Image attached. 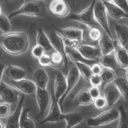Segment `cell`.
<instances>
[{"label":"cell","mask_w":128,"mask_h":128,"mask_svg":"<svg viewBox=\"0 0 128 128\" xmlns=\"http://www.w3.org/2000/svg\"><path fill=\"white\" fill-rule=\"evenodd\" d=\"M28 46V38L24 32L10 31L0 35V47L11 55L22 54L27 51Z\"/></svg>","instance_id":"obj_1"},{"label":"cell","mask_w":128,"mask_h":128,"mask_svg":"<svg viewBox=\"0 0 128 128\" xmlns=\"http://www.w3.org/2000/svg\"><path fill=\"white\" fill-rule=\"evenodd\" d=\"M120 117V110L117 108H112L103 111L94 117H90L86 120L88 126L98 127L110 124Z\"/></svg>","instance_id":"obj_2"},{"label":"cell","mask_w":128,"mask_h":128,"mask_svg":"<svg viewBox=\"0 0 128 128\" xmlns=\"http://www.w3.org/2000/svg\"><path fill=\"white\" fill-rule=\"evenodd\" d=\"M94 19L100 27L113 39L109 27L108 15L102 0H95L93 8Z\"/></svg>","instance_id":"obj_3"},{"label":"cell","mask_w":128,"mask_h":128,"mask_svg":"<svg viewBox=\"0 0 128 128\" xmlns=\"http://www.w3.org/2000/svg\"><path fill=\"white\" fill-rule=\"evenodd\" d=\"M94 2L95 0H93L88 7L84 8L79 13L71 15L68 18V19L78 21L88 27H97L102 29L94 19L93 8Z\"/></svg>","instance_id":"obj_4"},{"label":"cell","mask_w":128,"mask_h":128,"mask_svg":"<svg viewBox=\"0 0 128 128\" xmlns=\"http://www.w3.org/2000/svg\"><path fill=\"white\" fill-rule=\"evenodd\" d=\"M114 40L120 46L128 51V25L114 21L112 22Z\"/></svg>","instance_id":"obj_5"},{"label":"cell","mask_w":128,"mask_h":128,"mask_svg":"<svg viewBox=\"0 0 128 128\" xmlns=\"http://www.w3.org/2000/svg\"><path fill=\"white\" fill-rule=\"evenodd\" d=\"M40 14V7L36 2L29 1L24 2L17 10L8 16L9 19L18 15H25L29 17H38Z\"/></svg>","instance_id":"obj_6"},{"label":"cell","mask_w":128,"mask_h":128,"mask_svg":"<svg viewBox=\"0 0 128 128\" xmlns=\"http://www.w3.org/2000/svg\"><path fill=\"white\" fill-rule=\"evenodd\" d=\"M35 95L38 108V113L36 117L40 118L45 114L50 106L51 102L50 95L46 89L39 88H36Z\"/></svg>","instance_id":"obj_7"},{"label":"cell","mask_w":128,"mask_h":128,"mask_svg":"<svg viewBox=\"0 0 128 128\" xmlns=\"http://www.w3.org/2000/svg\"><path fill=\"white\" fill-rule=\"evenodd\" d=\"M52 99L50 106L48 112L46 116L40 122V124L48 122H56L62 120L63 113L61 111V108L58 102L55 98L53 92H52Z\"/></svg>","instance_id":"obj_8"},{"label":"cell","mask_w":128,"mask_h":128,"mask_svg":"<svg viewBox=\"0 0 128 128\" xmlns=\"http://www.w3.org/2000/svg\"><path fill=\"white\" fill-rule=\"evenodd\" d=\"M80 77V75L77 67L75 65H73L72 67H71V68L67 73L66 76V91L64 95L58 100V103L60 107V108L62 107V103L64 99L78 83Z\"/></svg>","instance_id":"obj_9"},{"label":"cell","mask_w":128,"mask_h":128,"mask_svg":"<svg viewBox=\"0 0 128 128\" xmlns=\"http://www.w3.org/2000/svg\"><path fill=\"white\" fill-rule=\"evenodd\" d=\"M19 91L2 81L0 84V98L3 102L12 104L16 102L19 98Z\"/></svg>","instance_id":"obj_10"},{"label":"cell","mask_w":128,"mask_h":128,"mask_svg":"<svg viewBox=\"0 0 128 128\" xmlns=\"http://www.w3.org/2000/svg\"><path fill=\"white\" fill-rule=\"evenodd\" d=\"M77 49L82 56L88 60L98 61L102 55L98 44H82L78 46Z\"/></svg>","instance_id":"obj_11"},{"label":"cell","mask_w":128,"mask_h":128,"mask_svg":"<svg viewBox=\"0 0 128 128\" xmlns=\"http://www.w3.org/2000/svg\"><path fill=\"white\" fill-rule=\"evenodd\" d=\"M48 8L53 15L60 18L66 17L70 13V7L65 0H51Z\"/></svg>","instance_id":"obj_12"},{"label":"cell","mask_w":128,"mask_h":128,"mask_svg":"<svg viewBox=\"0 0 128 128\" xmlns=\"http://www.w3.org/2000/svg\"><path fill=\"white\" fill-rule=\"evenodd\" d=\"M66 89V76L60 72H56L54 84L53 93L58 102L64 94Z\"/></svg>","instance_id":"obj_13"},{"label":"cell","mask_w":128,"mask_h":128,"mask_svg":"<svg viewBox=\"0 0 128 128\" xmlns=\"http://www.w3.org/2000/svg\"><path fill=\"white\" fill-rule=\"evenodd\" d=\"M104 97L108 106H113L121 96L120 93L114 82L106 85L104 88Z\"/></svg>","instance_id":"obj_14"},{"label":"cell","mask_w":128,"mask_h":128,"mask_svg":"<svg viewBox=\"0 0 128 128\" xmlns=\"http://www.w3.org/2000/svg\"><path fill=\"white\" fill-rule=\"evenodd\" d=\"M24 100V95L22 94L12 114L9 116L5 128H20V117L22 109Z\"/></svg>","instance_id":"obj_15"},{"label":"cell","mask_w":128,"mask_h":128,"mask_svg":"<svg viewBox=\"0 0 128 128\" xmlns=\"http://www.w3.org/2000/svg\"><path fill=\"white\" fill-rule=\"evenodd\" d=\"M14 87L19 92L26 94H32L35 93L36 87L33 81L28 79L24 78L18 81H12Z\"/></svg>","instance_id":"obj_16"},{"label":"cell","mask_w":128,"mask_h":128,"mask_svg":"<svg viewBox=\"0 0 128 128\" xmlns=\"http://www.w3.org/2000/svg\"><path fill=\"white\" fill-rule=\"evenodd\" d=\"M104 3L108 15L113 21H119L122 19H128V14L118 6L106 2Z\"/></svg>","instance_id":"obj_17"},{"label":"cell","mask_w":128,"mask_h":128,"mask_svg":"<svg viewBox=\"0 0 128 128\" xmlns=\"http://www.w3.org/2000/svg\"><path fill=\"white\" fill-rule=\"evenodd\" d=\"M57 30L58 33L62 37L76 40L80 43L83 41V29L76 27H69L62 29H58Z\"/></svg>","instance_id":"obj_18"},{"label":"cell","mask_w":128,"mask_h":128,"mask_svg":"<svg viewBox=\"0 0 128 128\" xmlns=\"http://www.w3.org/2000/svg\"><path fill=\"white\" fill-rule=\"evenodd\" d=\"M98 45L102 55L108 54L114 50V40L104 30L102 31L101 37L98 41Z\"/></svg>","instance_id":"obj_19"},{"label":"cell","mask_w":128,"mask_h":128,"mask_svg":"<svg viewBox=\"0 0 128 128\" xmlns=\"http://www.w3.org/2000/svg\"><path fill=\"white\" fill-rule=\"evenodd\" d=\"M98 62L104 68H110L116 72L119 67H120L116 59L114 50L108 54L102 55L99 59Z\"/></svg>","instance_id":"obj_20"},{"label":"cell","mask_w":128,"mask_h":128,"mask_svg":"<svg viewBox=\"0 0 128 128\" xmlns=\"http://www.w3.org/2000/svg\"><path fill=\"white\" fill-rule=\"evenodd\" d=\"M66 53L67 57H68L70 61L74 62V63L76 62H82L90 66L98 62V61L97 60H90L86 59L80 53L77 48H70L66 47Z\"/></svg>","instance_id":"obj_21"},{"label":"cell","mask_w":128,"mask_h":128,"mask_svg":"<svg viewBox=\"0 0 128 128\" xmlns=\"http://www.w3.org/2000/svg\"><path fill=\"white\" fill-rule=\"evenodd\" d=\"M7 77L12 81H18L25 78L26 72L24 69L18 66L10 64L4 70Z\"/></svg>","instance_id":"obj_22"},{"label":"cell","mask_w":128,"mask_h":128,"mask_svg":"<svg viewBox=\"0 0 128 128\" xmlns=\"http://www.w3.org/2000/svg\"><path fill=\"white\" fill-rule=\"evenodd\" d=\"M48 80V74L44 68H38L34 72L33 75V81L36 88L46 89Z\"/></svg>","instance_id":"obj_23"},{"label":"cell","mask_w":128,"mask_h":128,"mask_svg":"<svg viewBox=\"0 0 128 128\" xmlns=\"http://www.w3.org/2000/svg\"><path fill=\"white\" fill-rule=\"evenodd\" d=\"M114 53L119 66L125 69L128 66V51L120 46L114 40Z\"/></svg>","instance_id":"obj_24"},{"label":"cell","mask_w":128,"mask_h":128,"mask_svg":"<svg viewBox=\"0 0 128 128\" xmlns=\"http://www.w3.org/2000/svg\"><path fill=\"white\" fill-rule=\"evenodd\" d=\"M48 36L54 50L61 53L67 60L66 46L62 36L57 33H52Z\"/></svg>","instance_id":"obj_25"},{"label":"cell","mask_w":128,"mask_h":128,"mask_svg":"<svg viewBox=\"0 0 128 128\" xmlns=\"http://www.w3.org/2000/svg\"><path fill=\"white\" fill-rule=\"evenodd\" d=\"M36 43L42 46L45 52H49L55 51L52 47L48 36L42 29H39L37 31L36 36Z\"/></svg>","instance_id":"obj_26"},{"label":"cell","mask_w":128,"mask_h":128,"mask_svg":"<svg viewBox=\"0 0 128 128\" xmlns=\"http://www.w3.org/2000/svg\"><path fill=\"white\" fill-rule=\"evenodd\" d=\"M82 115L78 112H71L67 113H63L62 120L66 122L65 128H72L78 124L82 120Z\"/></svg>","instance_id":"obj_27"},{"label":"cell","mask_w":128,"mask_h":128,"mask_svg":"<svg viewBox=\"0 0 128 128\" xmlns=\"http://www.w3.org/2000/svg\"><path fill=\"white\" fill-rule=\"evenodd\" d=\"M102 79L101 89L103 90L104 87L110 83H112L116 78V72L112 69L106 68H104L100 74Z\"/></svg>","instance_id":"obj_28"},{"label":"cell","mask_w":128,"mask_h":128,"mask_svg":"<svg viewBox=\"0 0 128 128\" xmlns=\"http://www.w3.org/2000/svg\"><path fill=\"white\" fill-rule=\"evenodd\" d=\"M113 82L118 89L121 96L128 102V78L123 76L116 77Z\"/></svg>","instance_id":"obj_29"},{"label":"cell","mask_w":128,"mask_h":128,"mask_svg":"<svg viewBox=\"0 0 128 128\" xmlns=\"http://www.w3.org/2000/svg\"><path fill=\"white\" fill-rule=\"evenodd\" d=\"M50 66L54 68H58L64 63L65 69H66L68 60L61 53L54 51L50 55Z\"/></svg>","instance_id":"obj_30"},{"label":"cell","mask_w":128,"mask_h":128,"mask_svg":"<svg viewBox=\"0 0 128 128\" xmlns=\"http://www.w3.org/2000/svg\"><path fill=\"white\" fill-rule=\"evenodd\" d=\"M94 100L91 97L88 89H83L76 95L74 101L78 105H88L93 102Z\"/></svg>","instance_id":"obj_31"},{"label":"cell","mask_w":128,"mask_h":128,"mask_svg":"<svg viewBox=\"0 0 128 128\" xmlns=\"http://www.w3.org/2000/svg\"><path fill=\"white\" fill-rule=\"evenodd\" d=\"M28 108H22L20 117V128H36L34 121L28 117Z\"/></svg>","instance_id":"obj_32"},{"label":"cell","mask_w":128,"mask_h":128,"mask_svg":"<svg viewBox=\"0 0 128 128\" xmlns=\"http://www.w3.org/2000/svg\"><path fill=\"white\" fill-rule=\"evenodd\" d=\"M74 65L77 67L80 76L86 81L89 82V80L93 74L91 67L86 64L82 62H76Z\"/></svg>","instance_id":"obj_33"},{"label":"cell","mask_w":128,"mask_h":128,"mask_svg":"<svg viewBox=\"0 0 128 128\" xmlns=\"http://www.w3.org/2000/svg\"><path fill=\"white\" fill-rule=\"evenodd\" d=\"M120 117L119 122L117 128H128V114L122 106L119 107Z\"/></svg>","instance_id":"obj_34"},{"label":"cell","mask_w":128,"mask_h":128,"mask_svg":"<svg viewBox=\"0 0 128 128\" xmlns=\"http://www.w3.org/2000/svg\"><path fill=\"white\" fill-rule=\"evenodd\" d=\"M10 23L9 18L4 14L0 15V30L4 33L10 32Z\"/></svg>","instance_id":"obj_35"},{"label":"cell","mask_w":128,"mask_h":128,"mask_svg":"<svg viewBox=\"0 0 128 128\" xmlns=\"http://www.w3.org/2000/svg\"><path fill=\"white\" fill-rule=\"evenodd\" d=\"M45 50L40 45L36 44L31 48L30 54L32 57L35 59H38L42 55L44 54Z\"/></svg>","instance_id":"obj_36"},{"label":"cell","mask_w":128,"mask_h":128,"mask_svg":"<svg viewBox=\"0 0 128 128\" xmlns=\"http://www.w3.org/2000/svg\"><path fill=\"white\" fill-rule=\"evenodd\" d=\"M10 112V104L3 102L0 103V117L6 118L9 116Z\"/></svg>","instance_id":"obj_37"},{"label":"cell","mask_w":128,"mask_h":128,"mask_svg":"<svg viewBox=\"0 0 128 128\" xmlns=\"http://www.w3.org/2000/svg\"><path fill=\"white\" fill-rule=\"evenodd\" d=\"M62 37L63 39L65 46L67 47H69L70 48H77L78 47L80 43V41L76 40L69 39L63 37Z\"/></svg>","instance_id":"obj_38"},{"label":"cell","mask_w":128,"mask_h":128,"mask_svg":"<svg viewBox=\"0 0 128 128\" xmlns=\"http://www.w3.org/2000/svg\"><path fill=\"white\" fill-rule=\"evenodd\" d=\"M94 107L98 109L104 108L107 105V102L104 96H100L93 101Z\"/></svg>","instance_id":"obj_39"},{"label":"cell","mask_w":128,"mask_h":128,"mask_svg":"<svg viewBox=\"0 0 128 128\" xmlns=\"http://www.w3.org/2000/svg\"><path fill=\"white\" fill-rule=\"evenodd\" d=\"M102 79L100 75L92 74L89 80V83L92 85V86L100 87L102 85Z\"/></svg>","instance_id":"obj_40"},{"label":"cell","mask_w":128,"mask_h":128,"mask_svg":"<svg viewBox=\"0 0 128 128\" xmlns=\"http://www.w3.org/2000/svg\"><path fill=\"white\" fill-rule=\"evenodd\" d=\"M38 62L40 65L42 67L50 66V55L44 53L38 59Z\"/></svg>","instance_id":"obj_41"},{"label":"cell","mask_w":128,"mask_h":128,"mask_svg":"<svg viewBox=\"0 0 128 128\" xmlns=\"http://www.w3.org/2000/svg\"><path fill=\"white\" fill-rule=\"evenodd\" d=\"M88 90L89 93L93 100L100 96V90L99 87L92 86Z\"/></svg>","instance_id":"obj_42"},{"label":"cell","mask_w":128,"mask_h":128,"mask_svg":"<svg viewBox=\"0 0 128 128\" xmlns=\"http://www.w3.org/2000/svg\"><path fill=\"white\" fill-rule=\"evenodd\" d=\"M114 4L128 14V4L126 0H114Z\"/></svg>","instance_id":"obj_43"},{"label":"cell","mask_w":128,"mask_h":128,"mask_svg":"<svg viewBox=\"0 0 128 128\" xmlns=\"http://www.w3.org/2000/svg\"><path fill=\"white\" fill-rule=\"evenodd\" d=\"M91 69L93 74L100 75L102 70L103 67L99 63V62H97L92 65Z\"/></svg>","instance_id":"obj_44"},{"label":"cell","mask_w":128,"mask_h":128,"mask_svg":"<svg viewBox=\"0 0 128 128\" xmlns=\"http://www.w3.org/2000/svg\"><path fill=\"white\" fill-rule=\"evenodd\" d=\"M5 68H6L5 65L3 63L0 62V84L2 82V77L3 73L4 72Z\"/></svg>","instance_id":"obj_45"},{"label":"cell","mask_w":128,"mask_h":128,"mask_svg":"<svg viewBox=\"0 0 128 128\" xmlns=\"http://www.w3.org/2000/svg\"><path fill=\"white\" fill-rule=\"evenodd\" d=\"M104 2H106V3H111L114 5H116L114 3V0H102Z\"/></svg>","instance_id":"obj_46"},{"label":"cell","mask_w":128,"mask_h":128,"mask_svg":"<svg viewBox=\"0 0 128 128\" xmlns=\"http://www.w3.org/2000/svg\"><path fill=\"white\" fill-rule=\"evenodd\" d=\"M0 128H5V125L3 122L0 119Z\"/></svg>","instance_id":"obj_47"},{"label":"cell","mask_w":128,"mask_h":128,"mask_svg":"<svg viewBox=\"0 0 128 128\" xmlns=\"http://www.w3.org/2000/svg\"><path fill=\"white\" fill-rule=\"evenodd\" d=\"M124 70H125V73H126V76L127 78H128V66L124 69Z\"/></svg>","instance_id":"obj_48"},{"label":"cell","mask_w":128,"mask_h":128,"mask_svg":"<svg viewBox=\"0 0 128 128\" xmlns=\"http://www.w3.org/2000/svg\"><path fill=\"white\" fill-rule=\"evenodd\" d=\"M2 13V8H1V7H0V15Z\"/></svg>","instance_id":"obj_49"},{"label":"cell","mask_w":128,"mask_h":128,"mask_svg":"<svg viewBox=\"0 0 128 128\" xmlns=\"http://www.w3.org/2000/svg\"><path fill=\"white\" fill-rule=\"evenodd\" d=\"M126 2H127V3L128 4V0H126Z\"/></svg>","instance_id":"obj_50"},{"label":"cell","mask_w":128,"mask_h":128,"mask_svg":"<svg viewBox=\"0 0 128 128\" xmlns=\"http://www.w3.org/2000/svg\"><path fill=\"white\" fill-rule=\"evenodd\" d=\"M44 1H48V0H44Z\"/></svg>","instance_id":"obj_51"}]
</instances>
